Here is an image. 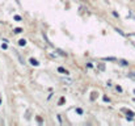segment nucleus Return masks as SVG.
<instances>
[{
    "label": "nucleus",
    "mask_w": 135,
    "mask_h": 126,
    "mask_svg": "<svg viewBox=\"0 0 135 126\" xmlns=\"http://www.w3.org/2000/svg\"><path fill=\"white\" fill-rule=\"evenodd\" d=\"M0 104H1V101H0Z\"/></svg>",
    "instance_id": "f8f14e48"
},
{
    "label": "nucleus",
    "mask_w": 135,
    "mask_h": 126,
    "mask_svg": "<svg viewBox=\"0 0 135 126\" xmlns=\"http://www.w3.org/2000/svg\"><path fill=\"white\" fill-rule=\"evenodd\" d=\"M127 76H129L130 79H134V80H135V72H130V74H127Z\"/></svg>",
    "instance_id": "423d86ee"
},
{
    "label": "nucleus",
    "mask_w": 135,
    "mask_h": 126,
    "mask_svg": "<svg viewBox=\"0 0 135 126\" xmlns=\"http://www.w3.org/2000/svg\"><path fill=\"white\" fill-rule=\"evenodd\" d=\"M58 72H62V74H66V75H68V71H67V70L66 68H63V67H58Z\"/></svg>",
    "instance_id": "f257e3e1"
},
{
    "label": "nucleus",
    "mask_w": 135,
    "mask_h": 126,
    "mask_svg": "<svg viewBox=\"0 0 135 126\" xmlns=\"http://www.w3.org/2000/svg\"><path fill=\"white\" fill-rule=\"evenodd\" d=\"M99 68L101 70V71H104V70H105V66H104V64H102V63H101V64H100V66H99Z\"/></svg>",
    "instance_id": "6e6552de"
},
{
    "label": "nucleus",
    "mask_w": 135,
    "mask_h": 126,
    "mask_svg": "<svg viewBox=\"0 0 135 126\" xmlns=\"http://www.w3.org/2000/svg\"><path fill=\"white\" fill-rule=\"evenodd\" d=\"M62 82H63V83H66V84H68V85H71V84L73 83L71 79H62Z\"/></svg>",
    "instance_id": "7ed1b4c3"
},
{
    "label": "nucleus",
    "mask_w": 135,
    "mask_h": 126,
    "mask_svg": "<svg viewBox=\"0 0 135 126\" xmlns=\"http://www.w3.org/2000/svg\"><path fill=\"white\" fill-rule=\"evenodd\" d=\"M15 20L16 21H21V17L20 16H15Z\"/></svg>",
    "instance_id": "9d476101"
},
{
    "label": "nucleus",
    "mask_w": 135,
    "mask_h": 126,
    "mask_svg": "<svg viewBox=\"0 0 135 126\" xmlns=\"http://www.w3.org/2000/svg\"><path fill=\"white\" fill-rule=\"evenodd\" d=\"M7 47H8V46H7V43H3V45H1V49H4V50H5Z\"/></svg>",
    "instance_id": "9b49d317"
},
{
    "label": "nucleus",
    "mask_w": 135,
    "mask_h": 126,
    "mask_svg": "<svg viewBox=\"0 0 135 126\" xmlns=\"http://www.w3.org/2000/svg\"><path fill=\"white\" fill-rule=\"evenodd\" d=\"M18 45H20V46H25L26 45V41L25 40H20V41H18Z\"/></svg>",
    "instance_id": "39448f33"
},
{
    "label": "nucleus",
    "mask_w": 135,
    "mask_h": 126,
    "mask_svg": "<svg viewBox=\"0 0 135 126\" xmlns=\"http://www.w3.org/2000/svg\"><path fill=\"white\" fill-rule=\"evenodd\" d=\"M13 32H15V33H16V34H20V33H21V32H22V29H21V28H16V29H15V30H13Z\"/></svg>",
    "instance_id": "0eeeda50"
},
{
    "label": "nucleus",
    "mask_w": 135,
    "mask_h": 126,
    "mask_svg": "<svg viewBox=\"0 0 135 126\" xmlns=\"http://www.w3.org/2000/svg\"><path fill=\"white\" fill-rule=\"evenodd\" d=\"M118 62L122 64V66H129V63L126 62V60H123V59H121V60H118Z\"/></svg>",
    "instance_id": "20e7f679"
},
{
    "label": "nucleus",
    "mask_w": 135,
    "mask_h": 126,
    "mask_svg": "<svg viewBox=\"0 0 135 126\" xmlns=\"http://www.w3.org/2000/svg\"><path fill=\"white\" fill-rule=\"evenodd\" d=\"M76 112H77L79 114H83V109H80V108H77V109H76Z\"/></svg>",
    "instance_id": "1a4fd4ad"
},
{
    "label": "nucleus",
    "mask_w": 135,
    "mask_h": 126,
    "mask_svg": "<svg viewBox=\"0 0 135 126\" xmlns=\"http://www.w3.org/2000/svg\"><path fill=\"white\" fill-rule=\"evenodd\" d=\"M29 62H30L32 64H33V66H39V63H38V60H37V59H34V58H32V59L29 60Z\"/></svg>",
    "instance_id": "f03ea898"
}]
</instances>
